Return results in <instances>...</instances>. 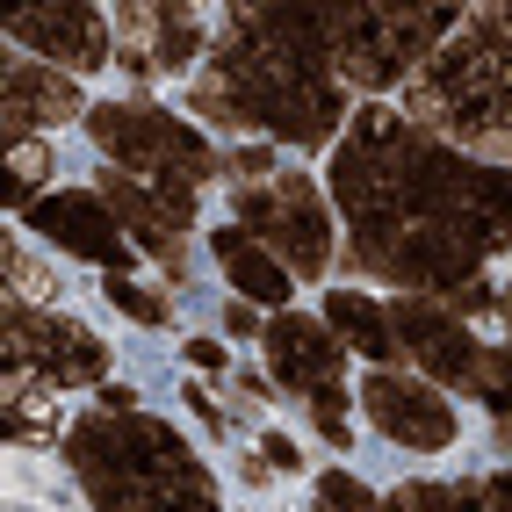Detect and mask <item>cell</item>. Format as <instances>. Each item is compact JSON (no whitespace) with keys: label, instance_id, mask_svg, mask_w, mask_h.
<instances>
[{"label":"cell","instance_id":"6da1fadb","mask_svg":"<svg viewBox=\"0 0 512 512\" xmlns=\"http://www.w3.org/2000/svg\"><path fill=\"white\" fill-rule=\"evenodd\" d=\"M332 195L361 267L412 231L462 238L484 260L512 246V166L469 159L462 145L419 130L404 109H354L332 159Z\"/></svg>","mask_w":512,"mask_h":512},{"label":"cell","instance_id":"7a4b0ae2","mask_svg":"<svg viewBox=\"0 0 512 512\" xmlns=\"http://www.w3.org/2000/svg\"><path fill=\"white\" fill-rule=\"evenodd\" d=\"M210 87L231 101L238 130H267L282 145H325L347 116L325 51V8H238L224 22Z\"/></svg>","mask_w":512,"mask_h":512},{"label":"cell","instance_id":"3957f363","mask_svg":"<svg viewBox=\"0 0 512 512\" xmlns=\"http://www.w3.org/2000/svg\"><path fill=\"white\" fill-rule=\"evenodd\" d=\"M65 455H73V476L101 512H217V476L188 455V440L174 426H159L145 412L80 419Z\"/></svg>","mask_w":512,"mask_h":512},{"label":"cell","instance_id":"277c9868","mask_svg":"<svg viewBox=\"0 0 512 512\" xmlns=\"http://www.w3.org/2000/svg\"><path fill=\"white\" fill-rule=\"evenodd\" d=\"M455 8H325L332 73L354 87H404L419 65L455 37Z\"/></svg>","mask_w":512,"mask_h":512},{"label":"cell","instance_id":"5b68a950","mask_svg":"<svg viewBox=\"0 0 512 512\" xmlns=\"http://www.w3.org/2000/svg\"><path fill=\"white\" fill-rule=\"evenodd\" d=\"M87 138L109 152V166L145 174V181H188L195 188L224 166L210 138H195L181 116L145 109V101H101V109H87Z\"/></svg>","mask_w":512,"mask_h":512},{"label":"cell","instance_id":"8992f818","mask_svg":"<svg viewBox=\"0 0 512 512\" xmlns=\"http://www.w3.org/2000/svg\"><path fill=\"white\" fill-rule=\"evenodd\" d=\"M101 375H109V347H101L87 325L29 311L22 296H8V383L15 390L58 397L73 383H101Z\"/></svg>","mask_w":512,"mask_h":512},{"label":"cell","instance_id":"52a82bcc","mask_svg":"<svg viewBox=\"0 0 512 512\" xmlns=\"http://www.w3.org/2000/svg\"><path fill=\"white\" fill-rule=\"evenodd\" d=\"M238 224L253 238H267L275 260L296 267V275H325L332 267V210L318 202V188L303 174H275V181L238 188Z\"/></svg>","mask_w":512,"mask_h":512},{"label":"cell","instance_id":"ba28073f","mask_svg":"<svg viewBox=\"0 0 512 512\" xmlns=\"http://www.w3.org/2000/svg\"><path fill=\"white\" fill-rule=\"evenodd\" d=\"M29 231H37L44 246H58V253H80L94 267H109V275H130V260H138L123 217L101 195H44L37 210H29Z\"/></svg>","mask_w":512,"mask_h":512},{"label":"cell","instance_id":"9c48e42d","mask_svg":"<svg viewBox=\"0 0 512 512\" xmlns=\"http://www.w3.org/2000/svg\"><path fill=\"white\" fill-rule=\"evenodd\" d=\"M390 332H397V347L412 354L433 383H469L476 375V339H469V325L448 311L440 296H397L390 303Z\"/></svg>","mask_w":512,"mask_h":512},{"label":"cell","instance_id":"30bf717a","mask_svg":"<svg viewBox=\"0 0 512 512\" xmlns=\"http://www.w3.org/2000/svg\"><path fill=\"white\" fill-rule=\"evenodd\" d=\"M361 404H368V419L383 426V433L397 440V448H419V455L455 448V433H462L448 397L426 390V383H404V375H390V368H375V375H368Z\"/></svg>","mask_w":512,"mask_h":512},{"label":"cell","instance_id":"8fae6325","mask_svg":"<svg viewBox=\"0 0 512 512\" xmlns=\"http://www.w3.org/2000/svg\"><path fill=\"white\" fill-rule=\"evenodd\" d=\"M8 37L22 51H37L44 65H73V73H94V65L116 58V29L101 8H22L8 22Z\"/></svg>","mask_w":512,"mask_h":512},{"label":"cell","instance_id":"7c38bea8","mask_svg":"<svg viewBox=\"0 0 512 512\" xmlns=\"http://www.w3.org/2000/svg\"><path fill=\"white\" fill-rule=\"evenodd\" d=\"M202 51V15L195 8H116V65L130 80L174 73Z\"/></svg>","mask_w":512,"mask_h":512},{"label":"cell","instance_id":"4fadbf2b","mask_svg":"<svg viewBox=\"0 0 512 512\" xmlns=\"http://www.w3.org/2000/svg\"><path fill=\"white\" fill-rule=\"evenodd\" d=\"M87 101H80V87L58 73V65H44V58H8V138L15 145H29L37 130H58L65 116H80Z\"/></svg>","mask_w":512,"mask_h":512},{"label":"cell","instance_id":"5bb4252c","mask_svg":"<svg viewBox=\"0 0 512 512\" xmlns=\"http://www.w3.org/2000/svg\"><path fill=\"white\" fill-rule=\"evenodd\" d=\"M267 361H275V375L289 390H325V383H339V361H347V347L332 339V325H318V318H275L267 325Z\"/></svg>","mask_w":512,"mask_h":512},{"label":"cell","instance_id":"9a60e30c","mask_svg":"<svg viewBox=\"0 0 512 512\" xmlns=\"http://www.w3.org/2000/svg\"><path fill=\"white\" fill-rule=\"evenodd\" d=\"M217 260H224V275L238 282V296H246V303H289V289H296V282H289V267L267 253L246 224L217 231Z\"/></svg>","mask_w":512,"mask_h":512},{"label":"cell","instance_id":"2e32d148","mask_svg":"<svg viewBox=\"0 0 512 512\" xmlns=\"http://www.w3.org/2000/svg\"><path fill=\"white\" fill-rule=\"evenodd\" d=\"M325 325L339 332V347H361L368 361L404 354L397 332H390V311H383V303H368V296H354V289H332L325 296Z\"/></svg>","mask_w":512,"mask_h":512},{"label":"cell","instance_id":"e0dca14e","mask_svg":"<svg viewBox=\"0 0 512 512\" xmlns=\"http://www.w3.org/2000/svg\"><path fill=\"white\" fill-rule=\"evenodd\" d=\"M51 166H58V159H51V145H37V138L8 152V210H22V217L37 210V202H44L37 188H44V174H51Z\"/></svg>","mask_w":512,"mask_h":512},{"label":"cell","instance_id":"ac0fdd59","mask_svg":"<svg viewBox=\"0 0 512 512\" xmlns=\"http://www.w3.org/2000/svg\"><path fill=\"white\" fill-rule=\"evenodd\" d=\"M469 390L491 404V419H498V426H512V339H505V347H484V354H476Z\"/></svg>","mask_w":512,"mask_h":512},{"label":"cell","instance_id":"d6986e66","mask_svg":"<svg viewBox=\"0 0 512 512\" xmlns=\"http://www.w3.org/2000/svg\"><path fill=\"white\" fill-rule=\"evenodd\" d=\"M412 512H491L484 484H412V491H397Z\"/></svg>","mask_w":512,"mask_h":512},{"label":"cell","instance_id":"ffe728a7","mask_svg":"<svg viewBox=\"0 0 512 512\" xmlns=\"http://www.w3.org/2000/svg\"><path fill=\"white\" fill-rule=\"evenodd\" d=\"M101 296H109V303H116L123 318H138V325H166V296L138 289L130 275H109V282H101Z\"/></svg>","mask_w":512,"mask_h":512},{"label":"cell","instance_id":"44dd1931","mask_svg":"<svg viewBox=\"0 0 512 512\" xmlns=\"http://www.w3.org/2000/svg\"><path fill=\"white\" fill-rule=\"evenodd\" d=\"M311 419H318V433L332 440V448L347 455V440H354V426H347V390H339V383L311 390Z\"/></svg>","mask_w":512,"mask_h":512},{"label":"cell","instance_id":"7402d4cb","mask_svg":"<svg viewBox=\"0 0 512 512\" xmlns=\"http://www.w3.org/2000/svg\"><path fill=\"white\" fill-rule=\"evenodd\" d=\"M8 282H15V296H58V275H44V267L22 253V238H8Z\"/></svg>","mask_w":512,"mask_h":512},{"label":"cell","instance_id":"603a6c76","mask_svg":"<svg viewBox=\"0 0 512 512\" xmlns=\"http://www.w3.org/2000/svg\"><path fill=\"white\" fill-rule=\"evenodd\" d=\"M318 505H332V512H375V498L354 484V476H339V469H332L325 484H318Z\"/></svg>","mask_w":512,"mask_h":512},{"label":"cell","instance_id":"cb8c5ba5","mask_svg":"<svg viewBox=\"0 0 512 512\" xmlns=\"http://www.w3.org/2000/svg\"><path fill=\"white\" fill-rule=\"evenodd\" d=\"M231 174H238V188H253V181H275L282 166H275V152H267V145H246V152L231 159Z\"/></svg>","mask_w":512,"mask_h":512},{"label":"cell","instance_id":"d4e9b609","mask_svg":"<svg viewBox=\"0 0 512 512\" xmlns=\"http://www.w3.org/2000/svg\"><path fill=\"white\" fill-rule=\"evenodd\" d=\"M260 455H267V469H282V476H289V469L303 462V455H296V440H289V433H267V440H260Z\"/></svg>","mask_w":512,"mask_h":512},{"label":"cell","instance_id":"484cf974","mask_svg":"<svg viewBox=\"0 0 512 512\" xmlns=\"http://www.w3.org/2000/svg\"><path fill=\"white\" fill-rule=\"evenodd\" d=\"M188 361H195L202 375H224V368H231V354L217 347V339H188Z\"/></svg>","mask_w":512,"mask_h":512},{"label":"cell","instance_id":"4316f807","mask_svg":"<svg viewBox=\"0 0 512 512\" xmlns=\"http://www.w3.org/2000/svg\"><path fill=\"white\" fill-rule=\"evenodd\" d=\"M101 412H109V419H130V412H138V390H123V383H101Z\"/></svg>","mask_w":512,"mask_h":512},{"label":"cell","instance_id":"83f0119b","mask_svg":"<svg viewBox=\"0 0 512 512\" xmlns=\"http://www.w3.org/2000/svg\"><path fill=\"white\" fill-rule=\"evenodd\" d=\"M181 397H188V412H195V419H202V426H210V433H224V412H217V404H210V397H202V390H195V383H188V390H181Z\"/></svg>","mask_w":512,"mask_h":512},{"label":"cell","instance_id":"f1b7e54d","mask_svg":"<svg viewBox=\"0 0 512 512\" xmlns=\"http://www.w3.org/2000/svg\"><path fill=\"white\" fill-rule=\"evenodd\" d=\"M484 498H491V512H512V469H498V476H491Z\"/></svg>","mask_w":512,"mask_h":512},{"label":"cell","instance_id":"f546056e","mask_svg":"<svg viewBox=\"0 0 512 512\" xmlns=\"http://www.w3.org/2000/svg\"><path fill=\"white\" fill-rule=\"evenodd\" d=\"M375 512H412V505H404V498H383V505H375Z\"/></svg>","mask_w":512,"mask_h":512},{"label":"cell","instance_id":"4dcf8cb0","mask_svg":"<svg viewBox=\"0 0 512 512\" xmlns=\"http://www.w3.org/2000/svg\"><path fill=\"white\" fill-rule=\"evenodd\" d=\"M498 311H505V325H512V289H505V296H498Z\"/></svg>","mask_w":512,"mask_h":512}]
</instances>
